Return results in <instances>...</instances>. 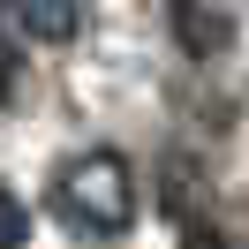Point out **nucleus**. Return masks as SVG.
<instances>
[{
	"label": "nucleus",
	"instance_id": "nucleus-4",
	"mask_svg": "<svg viewBox=\"0 0 249 249\" xmlns=\"http://www.w3.org/2000/svg\"><path fill=\"white\" fill-rule=\"evenodd\" d=\"M23 234H31V219H23V204L8 196V204H0V242H8V249H23Z\"/></svg>",
	"mask_w": 249,
	"mask_h": 249
},
{
	"label": "nucleus",
	"instance_id": "nucleus-3",
	"mask_svg": "<svg viewBox=\"0 0 249 249\" xmlns=\"http://www.w3.org/2000/svg\"><path fill=\"white\" fill-rule=\"evenodd\" d=\"M16 31L31 46H68L83 31V0H16Z\"/></svg>",
	"mask_w": 249,
	"mask_h": 249
},
{
	"label": "nucleus",
	"instance_id": "nucleus-5",
	"mask_svg": "<svg viewBox=\"0 0 249 249\" xmlns=\"http://www.w3.org/2000/svg\"><path fill=\"white\" fill-rule=\"evenodd\" d=\"M189 249H234V242L212 227V219H204V227H189Z\"/></svg>",
	"mask_w": 249,
	"mask_h": 249
},
{
	"label": "nucleus",
	"instance_id": "nucleus-2",
	"mask_svg": "<svg viewBox=\"0 0 249 249\" xmlns=\"http://www.w3.org/2000/svg\"><path fill=\"white\" fill-rule=\"evenodd\" d=\"M166 23H174V46H181L189 61H219V53L234 46V23H227L219 0H174Z\"/></svg>",
	"mask_w": 249,
	"mask_h": 249
},
{
	"label": "nucleus",
	"instance_id": "nucleus-1",
	"mask_svg": "<svg viewBox=\"0 0 249 249\" xmlns=\"http://www.w3.org/2000/svg\"><path fill=\"white\" fill-rule=\"evenodd\" d=\"M61 212L76 219L83 234H121L136 219V181H128L121 151H83L61 166Z\"/></svg>",
	"mask_w": 249,
	"mask_h": 249
}]
</instances>
